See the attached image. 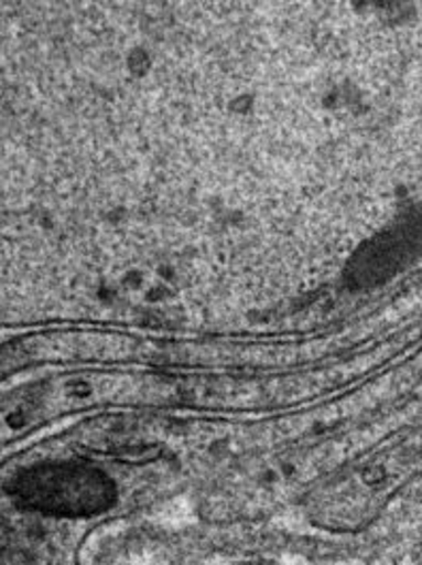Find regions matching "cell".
I'll return each mask as SVG.
<instances>
[{"instance_id": "6da1fadb", "label": "cell", "mask_w": 422, "mask_h": 565, "mask_svg": "<svg viewBox=\"0 0 422 565\" xmlns=\"http://www.w3.org/2000/svg\"><path fill=\"white\" fill-rule=\"evenodd\" d=\"M22 500L26 505L43 510L47 514H66V516L97 514L109 505L107 491L95 484L88 487V480H84V476L41 478L39 482L24 489Z\"/></svg>"}]
</instances>
